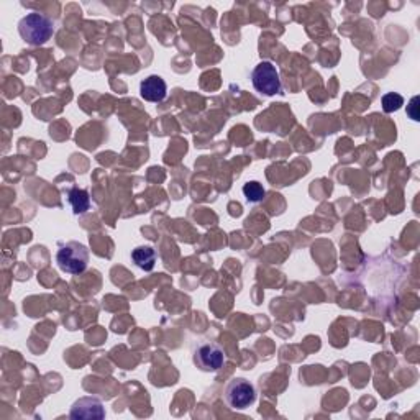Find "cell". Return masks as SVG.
I'll list each match as a JSON object with an SVG mask.
<instances>
[{
  "label": "cell",
  "mask_w": 420,
  "mask_h": 420,
  "mask_svg": "<svg viewBox=\"0 0 420 420\" xmlns=\"http://www.w3.org/2000/svg\"><path fill=\"white\" fill-rule=\"evenodd\" d=\"M18 33L22 40L31 46H41L48 43V40L55 33V23L50 17L43 13H28L18 23Z\"/></svg>",
  "instance_id": "obj_1"
},
{
  "label": "cell",
  "mask_w": 420,
  "mask_h": 420,
  "mask_svg": "<svg viewBox=\"0 0 420 420\" xmlns=\"http://www.w3.org/2000/svg\"><path fill=\"white\" fill-rule=\"evenodd\" d=\"M56 263L59 270L68 275H82L89 266V249L86 245L79 242L66 243L56 253Z\"/></svg>",
  "instance_id": "obj_2"
},
{
  "label": "cell",
  "mask_w": 420,
  "mask_h": 420,
  "mask_svg": "<svg viewBox=\"0 0 420 420\" xmlns=\"http://www.w3.org/2000/svg\"><path fill=\"white\" fill-rule=\"evenodd\" d=\"M224 400L230 409L247 410L256 403V388L245 377H235L225 386Z\"/></svg>",
  "instance_id": "obj_3"
},
{
  "label": "cell",
  "mask_w": 420,
  "mask_h": 420,
  "mask_svg": "<svg viewBox=\"0 0 420 420\" xmlns=\"http://www.w3.org/2000/svg\"><path fill=\"white\" fill-rule=\"evenodd\" d=\"M252 84L254 91L268 97L276 96L282 91L280 71L270 61H263V63L254 66L252 71Z\"/></svg>",
  "instance_id": "obj_4"
},
{
  "label": "cell",
  "mask_w": 420,
  "mask_h": 420,
  "mask_svg": "<svg viewBox=\"0 0 420 420\" xmlns=\"http://www.w3.org/2000/svg\"><path fill=\"white\" fill-rule=\"evenodd\" d=\"M194 365L201 371L217 372L225 365V352L219 343L202 342L194 350Z\"/></svg>",
  "instance_id": "obj_5"
},
{
  "label": "cell",
  "mask_w": 420,
  "mask_h": 420,
  "mask_svg": "<svg viewBox=\"0 0 420 420\" xmlns=\"http://www.w3.org/2000/svg\"><path fill=\"white\" fill-rule=\"evenodd\" d=\"M71 419H103L106 417V410L101 400L92 398H82L71 407Z\"/></svg>",
  "instance_id": "obj_6"
},
{
  "label": "cell",
  "mask_w": 420,
  "mask_h": 420,
  "mask_svg": "<svg viewBox=\"0 0 420 420\" xmlns=\"http://www.w3.org/2000/svg\"><path fill=\"white\" fill-rule=\"evenodd\" d=\"M140 94L148 102H163L168 96V86L159 75H148L140 84Z\"/></svg>",
  "instance_id": "obj_7"
},
{
  "label": "cell",
  "mask_w": 420,
  "mask_h": 420,
  "mask_svg": "<svg viewBox=\"0 0 420 420\" xmlns=\"http://www.w3.org/2000/svg\"><path fill=\"white\" fill-rule=\"evenodd\" d=\"M131 261L143 271H153L157 264V253L151 247H138L131 252Z\"/></svg>",
  "instance_id": "obj_8"
},
{
  "label": "cell",
  "mask_w": 420,
  "mask_h": 420,
  "mask_svg": "<svg viewBox=\"0 0 420 420\" xmlns=\"http://www.w3.org/2000/svg\"><path fill=\"white\" fill-rule=\"evenodd\" d=\"M68 201L75 215L86 214V212L91 209V199H89V192L86 189L73 187L68 192Z\"/></svg>",
  "instance_id": "obj_9"
},
{
  "label": "cell",
  "mask_w": 420,
  "mask_h": 420,
  "mask_svg": "<svg viewBox=\"0 0 420 420\" xmlns=\"http://www.w3.org/2000/svg\"><path fill=\"white\" fill-rule=\"evenodd\" d=\"M242 191L243 196L247 197V201L252 202V204H259V202H263L264 197H266V189L258 181H248L243 186Z\"/></svg>",
  "instance_id": "obj_10"
},
{
  "label": "cell",
  "mask_w": 420,
  "mask_h": 420,
  "mask_svg": "<svg viewBox=\"0 0 420 420\" xmlns=\"http://www.w3.org/2000/svg\"><path fill=\"white\" fill-rule=\"evenodd\" d=\"M381 103H383V110L386 113H393L404 106V97L398 92H388L381 99Z\"/></svg>",
  "instance_id": "obj_11"
},
{
  "label": "cell",
  "mask_w": 420,
  "mask_h": 420,
  "mask_svg": "<svg viewBox=\"0 0 420 420\" xmlns=\"http://www.w3.org/2000/svg\"><path fill=\"white\" fill-rule=\"evenodd\" d=\"M417 103H419V97L415 96V97H412V101H410V103L407 106V113H409V117H410V119H412L414 122H417V120H419Z\"/></svg>",
  "instance_id": "obj_12"
}]
</instances>
